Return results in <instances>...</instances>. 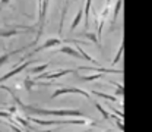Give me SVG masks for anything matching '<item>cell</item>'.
Masks as SVG:
<instances>
[{"mask_svg": "<svg viewBox=\"0 0 152 132\" xmlns=\"http://www.w3.org/2000/svg\"><path fill=\"white\" fill-rule=\"evenodd\" d=\"M121 4H123V0H117L115 1V6H114V12H113V21L117 19L118 13H120V9H121Z\"/></svg>", "mask_w": 152, "mask_h": 132, "instance_id": "9a60e30c", "label": "cell"}, {"mask_svg": "<svg viewBox=\"0 0 152 132\" xmlns=\"http://www.w3.org/2000/svg\"><path fill=\"white\" fill-rule=\"evenodd\" d=\"M0 117H6V119H10L12 113L10 112H0Z\"/></svg>", "mask_w": 152, "mask_h": 132, "instance_id": "44dd1931", "label": "cell"}, {"mask_svg": "<svg viewBox=\"0 0 152 132\" xmlns=\"http://www.w3.org/2000/svg\"><path fill=\"white\" fill-rule=\"evenodd\" d=\"M9 126H10V129H13L15 132H22V131H20V128H18V126H15L13 123H9Z\"/></svg>", "mask_w": 152, "mask_h": 132, "instance_id": "cb8c5ba5", "label": "cell"}, {"mask_svg": "<svg viewBox=\"0 0 152 132\" xmlns=\"http://www.w3.org/2000/svg\"><path fill=\"white\" fill-rule=\"evenodd\" d=\"M25 29L19 31L16 28H10V29H0V37H12V35H22Z\"/></svg>", "mask_w": 152, "mask_h": 132, "instance_id": "9c48e42d", "label": "cell"}, {"mask_svg": "<svg viewBox=\"0 0 152 132\" xmlns=\"http://www.w3.org/2000/svg\"><path fill=\"white\" fill-rule=\"evenodd\" d=\"M29 120H32L34 123H38L41 126H53V125H85L86 120L83 119H54V120H44V119H38V117H28Z\"/></svg>", "mask_w": 152, "mask_h": 132, "instance_id": "7a4b0ae2", "label": "cell"}, {"mask_svg": "<svg viewBox=\"0 0 152 132\" xmlns=\"http://www.w3.org/2000/svg\"><path fill=\"white\" fill-rule=\"evenodd\" d=\"M95 107H96V110H98L99 113L102 114V117H104L105 120H108V119H110V113H107V112L104 110V107H102V104H99V103H95Z\"/></svg>", "mask_w": 152, "mask_h": 132, "instance_id": "2e32d148", "label": "cell"}, {"mask_svg": "<svg viewBox=\"0 0 152 132\" xmlns=\"http://www.w3.org/2000/svg\"><path fill=\"white\" fill-rule=\"evenodd\" d=\"M111 84L115 85V93H114V97H120V95H123L124 93V88H123V85L121 84H118V82H115V81H111Z\"/></svg>", "mask_w": 152, "mask_h": 132, "instance_id": "5bb4252c", "label": "cell"}, {"mask_svg": "<svg viewBox=\"0 0 152 132\" xmlns=\"http://www.w3.org/2000/svg\"><path fill=\"white\" fill-rule=\"evenodd\" d=\"M69 1L70 0H64V3H63V9H61V18H60V27H58V32L61 34V31H63V24H64V16H66V13H67V9H69Z\"/></svg>", "mask_w": 152, "mask_h": 132, "instance_id": "8fae6325", "label": "cell"}, {"mask_svg": "<svg viewBox=\"0 0 152 132\" xmlns=\"http://www.w3.org/2000/svg\"><path fill=\"white\" fill-rule=\"evenodd\" d=\"M48 68V65L45 63V65H41V66H37V68H31L29 69V74H39L41 71H45Z\"/></svg>", "mask_w": 152, "mask_h": 132, "instance_id": "e0dca14e", "label": "cell"}, {"mask_svg": "<svg viewBox=\"0 0 152 132\" xmlns=\"http://www.w3.org/2000/svg\"><path fill=\"white\" fill-rule=\"evenodd\" d=\"M31 63H32V60H29V62H23L22 65H19L18 68H15V69H12L10 72H7L6 75H3V76H1V78H0V84H1V82H4L6 79H9V78H12V76L18 75L19 72H22L23 69H26V68H28V66H29Z\"/></svg>", "mask_w": 152, "mask_h": 132, "instance_id": "52a82bcc", "label": "cell"}, {"mask_svg": "<svg viewBox=\"0 0 152 132\" xmlns=\"http://www.w3.org/2000/svg\"><path fill=\"white\" fill-rule=\"evenodd\" d=\"M19 106H22V109H25L29 113L41 114V116H60V117H83V113L79 110H47V109H38L32 106H25L22 101H19Z\"/></svg>", "mask_w": 152, "mask_h": 132, "instance_id": "6da1fadb", "label": "cell"}, {"mask_svg": "<svg viewBox=\"0 0 152 132\" xmlns=\"http://www.w3.org/2000/svg\"><path fill=\"white\" fill-rule=\"evenodd\" d=\"M9 1H10V0H0V12H1V9H3V6H6V4H9Z\"/></svg>", "mask_w": 152, "mask_h": 132, "instance_id": "603a6c76", "label": "cell"}, {"mask_svg": "<svg viewBox=\"0 0 152 132\" xmlns=\"http://www.w3.org/2000/svg\"><path fill=\"white\" fill-rule=\"evenodd\" d=\"M25 87H26V90H31L32 88V81L28 78V79H25Z\"/></svg>", "mask_w": 152, "mask_h": 132, "instance_id": "7402d4cb", "label": "cell"}, {"mask_svg": "<svg viewBox=\"0 0 152 132\" xmlns=\"http://www.w3.org/2000/svg\"><path fill=\"white\" fill-rule=\"evenodd\" d=\"M58 53H64V55H69V56L72 57H76V59H83V57L80 56V53L75 50L73 47H69V46H63V47H60L58 50H57Z\"/></svg>", "mask_w": 152, "mask_h": 132, "instance_id": "ba28073f", "label": "cell"}, {"mask_svg": "<svg viewBox=\"0 0 152 132\" xmlns=\"http://www.w3.org/2000/svg\"><path fill=\"white\" fill-rule=\"evenodd\" d=\"M110 3H111V0H107L105 1V7H110Z\"/></svg>", "mask_w": 152, "mask_h": 132, "instance_id": "d4e9b609", "label": "cell"}, {"mask_svg": "<svg viewBox=\"0 0 152 132\" xmlns=\"http://www.w3.org/2000/svg\"><path fill=\"white\" fill-rule=\"evenodd\" d=\"M76 50H77V52L80 53V56L83 57V59H86V60H91V62H92L94 65H98V62H96L95 59H92V57L89 56V55H88V53H86V52H85V50L82 49V47H76Z\"/></svg>", "mask_w": 152, "mask_h": 132, "instance_id": "4fadbf2b", "label": "cell"}, {"mask_svg": "<svg viewBox=\"0 0 152 132\" xmlns=\"http://www.w3.org/2000/svg\"><path fill=\"white\" fill-rule=\"evenodd\" d=\"M58 44H63V40H60V38H48L42 46H39L37 47L35 50H32L29 55H34V53H38V52H42V50H47V49H50V47H54V46H58Z\"/></svg>", "mask_w": 152, "mask_h": 132, "instance_id": "8992f818", "label": "cell"}, {"mask_svg": "<svg viewBox=\"0 0 152 132\" xmlns=\"http://www.w3.org/2000/svg\"><path fill=\"white\" fill-rule=\"evenodd\" d=\"M26 47H22V49H19V50H13V52H9V53H3L1 56H0V66H3L4 63H7V60H9V57L12 56V55H16L19 52H22V50H25Z\"/></svg>", "mask_w": 152, "mask_h": 132, "instance_id": "7c38bea8", "label": "cell"}, {"mask_svg": "<svg viewBox=\"0 0 152 132\" xmlns=\"http://www.w3.org/2000/svg\"><path fill=\"white\" fill-rule=\"evenodd\" d=\"M92 94L98 95V97H102L105 100H110V101H115V97L114 95H107V94H104V93H98V91H92Z\"/></svg>", "mask_w": 152, "mask_h": 132, "instance_id": "ffe728a7", "label": "cell"}, {"mask_svg": "<svg viewBox=\"0 0 152 132\" xmlns=\"http://www.w3.org/2000/svg\"><path fill=\"white\" fill-rule=\"evenodd\" d=\"M61 94H80L83 95L85 98H88L89 100V94L86 93V91H83V90H80V88H73V87H63V88H58L54 91V94L51 95V98H57L58 95Z\"/></svg>", "mask_w": 152, "mask_h": 132, "instance_id": "277c9868", "label": "cell"}, {"mask_svg": "<svg viewBox=\"0 0 152 132\" xmlns=\"http://www.w3.org/2000/svg\"><path fill=\"white\" fill-rule=\"evenodd\" d=\"M121 55H123V43L120 44V47H118V52H117V55L114 57L113 60V65H117L118 62H120V59H121Z\"/></svg>", "mask_w": 152, "mask_h": 132, "instance_id": "ac0fdd59", "label": "cell"}, {"mask_svg": "<svg viewBox=\"0 0 152 132\" xmlns=\"http://www.w3.org/2000/svg\"><path fill=\"white\" fill-rule=\"evenodd\" d=\"M91 3L92 0H86L85 3V7H83V19H85V28L88 29V25H89V12H91Z\"/></svg>", "mask_w": 152, "mask_h": 132, "instance_id": "30bf717a", "label": "cell"}, {"mask_svg": "<svg viewBox=\"0 0 152 132\" xmlns=\"http://www.w3.org/2000/svg\"><path fill=\"white\" fill-rule=\"evenodd\" d=\"M75 69H60L58 72H54V74H41V75L37 76V81L39 79H57L60 76H64V75H69V74H73Z\"/></svg>", "mask_w": 152, "mask_h": 132, "instance_id": "5b68a950", "label": "cell"}, {"mask_svg": "<svg viewBox=\"0 0 152 132\" xmlns=\"http://www.w3.org/2000/svg\"><path fill=\"white\" fill-rule=\"evenodd\" d=\"M99 78H102V74H96V75H91V76H82L80 79L82 81H86V82H91V81L99 79Z\"/></svg>", "mask_w": 152, "mask_h": 132, "instance_id": "d6986e66", "label": "cell"}, {"mask_svg": "<svg viewBox=\"0 0 152 132\" xmlns=\"http://www.w3.org/2000/svg\"><path fill=\"white\" fill-rule=\"evenodd\" d=\"M48 1H50V0H42V3H41V7H39V21H38L39 27H38L37 38H35L31 44H28L26 47H32L34 44H37L39 37H41V34H42V29H44V21H45V13H47V7H48Z\"/></svg>", "mask_w": 152, "mask_h": 132, "instance_id": "3957f363", "label": "cell"}]
</instances>
